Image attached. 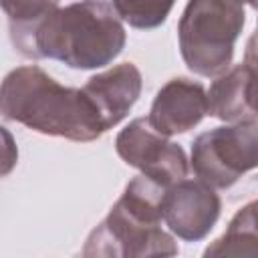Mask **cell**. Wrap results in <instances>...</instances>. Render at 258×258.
Segmentation results:
<instances>
[{
	"mask_svg": "<svg viewBox=\"0 0 258 258\" xmlns=\"http://www.w3.org/2000/svg\"><path fill=\"white\" fill-rule=\"evenodd\" d=\"M18 163V147L12 133L0 127V177L8 175Z\"/></svg>",
	"mask_w": 258,
	"mask_h": 258,
	"instance_id": "5bb4252c",
	"label": "cell"
},
{
	"mask_svg": "<svg viewBox=\"0 0 258 258\" xmlns=\"http://www.w3.org/2000/svg\"><path fill=\"white\" fill-rule=\"evenodd\" d=\"M246 22L242 0H187L177 24L185 67L200 77H218L232 64L234 44Z\"/></svg>",
	"mask_w": 258,
	"mask_h": 258,
	"instance_id": "277c9868",
	"label": "cell"
},
{
	"mask_svg": "<svg viewBox=\"0 0 258 258\" xmlns=\"http://www.w3.org/2000/svg\"><path fill=\"white\" fill-rule=\"evenodd\" d=\"M222 202L202 179H179L165 187L161 214L165 226L185 242L204 240L220 218Z\"/></svg>",
	"mask_w": 258,
	"mask_h": 258,
	"instance_id": "52a82bcc",
	"label": "cell"
},
{
	"mask_svg": "<svg viewBox=\"0 0 258 258\" xmlns=\"http://www.w3.org/2000/svg\"><path fill=\"white\" fill-rule=\"evenodd\" d=\"M0 113L32 131L71 141H95L105 133L83 89L64 87L36 64L10 71L0 83Z\"/></svg>",
	"mask_w": 258,
	"mask_h": 258,
	"instance_id": "7a4b0ae2",
	"label": "cell"
},
{
	"mask_svg": "<svg viewBox=\"0 0 258 258\" xmlns=\"http://www.w3.org/2000/svg\"><path fill=\"white\" fill-rule=\"evenodd\" d=\"M58 4L60 0H0V8L10 22V38L34 28Z\"/></svg>",
	"mask_w": 258,
	"mask_h": 258,
	"instance_id": "4fadbf2b",
	"label": "cell"
},
{
	"mask_svg": "<svg viewBox=\"0 0 258 258\" xmlns=\"http://www.w3.org/2000/svg\"><path fill=\"white\" fill-rule=\"evenodd\" d=\"M258 232H256V202L246 204L230 220L226 232L204 250V256H256Z\"/></svg>",
	"mask_w": 258,
	"mask_h": 258,
	"instance_id": "8fae6325",
	"label": "cell"
},
{
	"mask_svg": "<svg viewBox=\"0 0 258 258\" xmlns=\"http://www.w3.org/2000/svg\"><path fill=\"white\" fill-rule=\"evenodd\" d=\"M175 0H113L117 16L133 28L151 30L165 22Z\"/></svg>",
	"mask_w": 258,
	"mask_h": 258,
	"instance_id": "7c38bea8",
	"label": "cell"
},
{
	"mask_svg": "<svg viewBox=\"0 0 258 258\" xmlns=\"http://www.w3.org/2000/svg\"><path fill=\"white\" fill-rule=\"evenodd\" d=\"M206 115L208 103L204 85L175 77L157 91L147 121L155 131L169 137L194 129Z\"/></svg>",
	"mask_w": 258,
	"mask_h": 258,
	"instance_id": "ba28073f",
	"label": "cell"
},
{
	"mask_svg": "<svg viewBox=\"0 0 258 258\" xmlns=\"http://www.w3.org/2000/svg\"><path fill=\"white\" fill-rule=\"evenodd\" d=\"M254 62H240L220 73L206 93L208 115L226 123L256 121L254 109Z\"/></svg>",
	"mask_w": 258,
	"mask_h": 258,
	"instance_id": "30bf717a",
	"label": "cell"
},
{
	"mask_svg": "<svg viewBox=\"0 0 258 258\" xmlns=\"http://www.w3.org/2000/svg\"><path fill=\"white\" fill-rule=\"evenodd\" d=\"M258 125L242 121L200 133L191 143L189 165L204 183L228 189L258 163Z\"/></svg>",
	"mask_w": 258,
	"mask_h": 258,
	"instance_id": "5b68a950",
	"label": "cell"
},
{
	"mask_svg": "<svg viewBox=\"0 0 258 258\" xmlns=\"http://www.w3.org/2000/svg\"><path fill=\"white\" fill-rule=\"evenodd\" d=\"M141 87L139 69L133 62H121L105 73L93 75L85 83L83 93L97 109L105 131H109L127 117L141 95Z\"/></svg>",
	"mask_w": 258,
	"mask_h": 258,
	"instance_id": "9c48e42d",
	"label": "cell"
},
{
	"mask_svg": "<svg viewBox=\"0 0 258 258\" xmlns=\"http://www.w3.org/2000/svg\"><path fill=\"white\" fill-rule=\"evenodd\" d=\"M10 40L26 58H52L71 69H101L121 54L127 34L111 2L81 0L52 10L34 28Z\"/></svg>",
	"mask_w": 258,
	"mask_h": 258,
	"instance_id": "6da1fadb",
	"label": "cell"
},
{
	"mask_svg": "<svg viewBox=\"0 0 258 258\" xmlns=\"http://www.w3.org/2000/svg\"><path fill=\"white\" fill-rule=\"evenodd\" d=\"M115 149L127 165L137 167L163 187L183 179L189 169L181 145L155 131L147 117H137L121 129L115 139Z\"/></svg>",
	"mask_w": 258,
	"mask_h": 258,
	"instance_id": "8992f818",
	"label": "cell"
},
{
	"mask_svg": "<svg viewBox=\"0 0 258 258\" xmlns=\"http://www.w3.org/2000/svg\"><path fill=\"white\" fill-rule=\"evenodd\" d=\"M242 2H246L250 8H256V0H242Z\"/></svg>",
	"mask_w": 258,
	"mask_h": 258,
	"instance_id": "9a60e30c",
	"label": "cell"
},
{
	"mask_svg": "<svg viewBox=\"0 0 258 258\" xmlns=\"http://www.w3.org/2000/svg\"><path fill=\"white\" fill-rule=\"evenodd\" d=\"M165 187L147 175L133 177L107 218L89 234L85 258H167L175 256L177 244L161 228Z\"/></svg>",
	"mask_w": 258,
	"mask_h": 258,
	"instance_id": "3957f363",
	"label": "cell"
}]
</instances>
